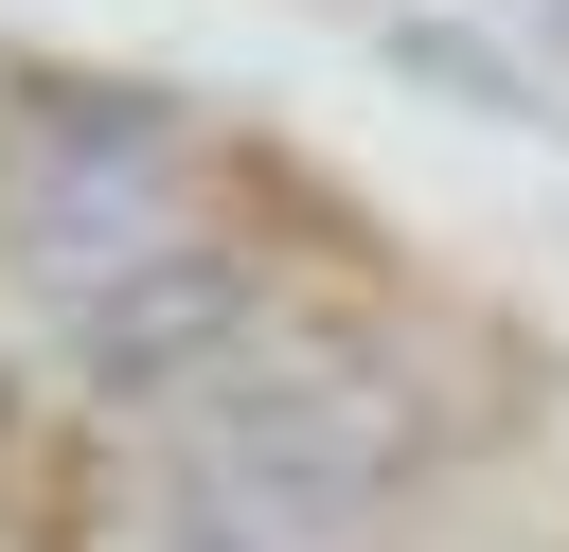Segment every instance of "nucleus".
Here are the masks:
<instances>
[{"label": "nucleus", "mask_w": 569, "mask_h": 552, "mask_svg": "<svg viewBox=\"0 0 569 552\" xmlns=\"http://www.w3.org/2000/svg\"><path fill=\"white\" fill-rule=\"evenodd\" d=\"M427 445H445V427H427L373 356L267 338V356H231L213 392L160 410V499H213V516H249V534H284V552H373L391 499L427 481Z\"/></svg>", "instance_id": "obj_1"}, {"label": "nucleus", "mask_w": 569, "mask_h": 552, "mask_svg": "<svg viewBox=\"0 0 569 552\" xmlns=\"http://www.w3.org/2000/svg\"><path fill=\"white\" fill-rule=\"evenodd\" d=\"M178 196H196V125L160 89H36V125L0 142V267H18V303L36 321L89 303L142 231H178Z\"/></svg>", "instance_id": "obj_2"}, {"label": "nucleus", "mask_w": 569, "mask_h": 552, "mask_svg": "<svg viewBox=\"0 0 569 552\" xmlns=\"http://www.w3.org/2000/svg\"><path fill=\"white\" fill-rule=\"evenodd\" d=\"M284 321H267V267L231 249V231H142L89 303H53V356H71V392L89 410H178V392H213L231 356H267Z\"/></svg>", "instance_id": "obj_3"}, {"label": "nucleus", "mask_w": 569, "mask_h": 552, "mask_svg": "<svg viewBox=\"0 0 569 552\" xmlns=\"http://www.w3.org/2000/svg\"><path fill=\"white\" fill-rule=\"evenodd\" d=\"M124 552H284V534H249V516H213V499H160Z\"/></svg>", "instance_id": "obj_4"}]
</instances>
